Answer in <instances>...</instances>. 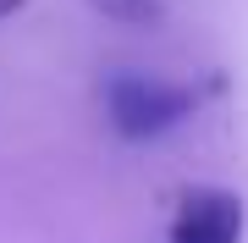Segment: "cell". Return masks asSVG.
I'll return each instance as SVG.
<instances>
[{
	"instance_id": "cell-1",
	"label": "cell",
	"mask_w": 248,
	"mask_h": 243,
	"mask_svg": "<svg viewBox=\"0 0 248 243\" xmlns=\"http://www.w3.org/2000/svg\"><path fill=\"white\" fill-rule=\"evenodd\" d=\"M105 111L122 138H160L193 111V89H177V83L143 72H116L105 83Z\"/></svg>"
},
{
	"instance_id": "cell-3",
	"label": "cell",
	"mask_w": 248,
	"mask_h": 243,
	"mask_svg": "<svg viewBox=\"0 0 248 243\" xmlns=\"http://www.w3.org/2000/svg\"><path fill=\"white\" fill-rule=\"evenodd\" d=\"M94 11H105L110 22H122V28H155V22H166V0H89Z\"/></svg>"
},
{
	"instance_id": "cell-2",
	"label": "cell",
	"mask_w": 248,
	"mask_h": 243,
	"mask_svg": "<svg viewBox=\"0 0 248 243\" xmlns=\"http://www.w3.org/2000/svg\"><path fill=\"white\" fill-rule=\"evenodd\" d=\"M171 243H243V205L226 188H199L177 205Z\"/></svg>"
}]
</instances>
